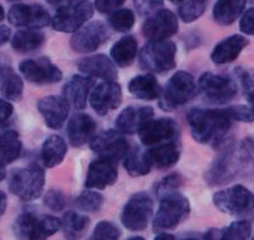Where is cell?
Returning <instances> with one entry per match:
<instances>
[{"label":"cell","mask_w":254,"mask_h":240,"mask_svg":"<svg viewBox=\"0 0 254 240\" xmlns=\"http://www.w3.org/2000/svg\"><path fill=\"white\" fill-rule=\"evenodd\" d=\"M127 240H145L142 237H133V238H130V239Z\"/></svg>","instance_id":"obj_57"},{"label":"cell","mask_w":254,"mask_h":240,"mask_svg":"<svg viewBox=\"0 0 254 240\" xmlns=\"http://www.w3.org/2000/svg\"><path fill=\"white\" fill-rule=\"evenodd\" d=\"M6 210V196L4 192L0 191V217L3 216Z\"/></svg>","instance_id":"obj_51"},{"label":"cell","mask_w":254,"mask_h":240,"mask_svg":"<svg viewBox=\"0 0 254 240\" xmlns=\"http://www.w3.org/2000/svg\"><path fill=\"white\" fill-rule=\"evenodd\" d=\"M137 132L142 144L146 146H156L165 142L176 141L179 135V127L172 119L149 120Z\"/></svg>","instance_id":"obj_14"},{"label":"cell","mask_w":254,"mask_h":240,"mask_svg":"<svg viewBox=\"0 0 254 240\" xmlns=\"http://www.w3.org/2000/svg\"><path fill=\"white\" fill-rule=\"evenodd\" d=\"M197 87L205 99L215 104L228 103L238 93V87L234 80L212 72H203Z\"/></svg>","instance_id":"obj_11"},{"label":"cell","mask_w":254,"mask_h":240,"mask_svg":"<svg viewBox=\"0 0 254 240\" xmlns=\"http://www.w3.org/2000/svg\"><path fill=\"white\" fill-rule=\"evenodd\" d=\"M137 55V41L133 36L120 38L111 49V58L116 65L121 67L130 66Z\"/></svg>","instance_id":"obj_32"},{"label":"cell","mask_w":254,"mask_h":240,"mask_svg":"<svg viewBox=\"0 0 254 240\" xmlns=\"http://www.w3.org/2000/svg\"><path fill=\"white\" fill-rule=\"evenodd\" d=\"M0 92L6 101L18 102L23 94V80L13 70L10 61L0 55Z\"/></svg>","instance_id":"obj_23"},{"label":"cell","mask_w":254,"mask_h":240,"mask_svg":"<svg viewBox=\"0 0 254 240\" xmlns=\"http://www.w3.org/2000/svg\"><path fill=\"white\" fill-rule=\"evenodd\" d=\"M8 20L14 27L37 29L51 23V17L38 4H15L9 10Z\"/></svg>","instance_id":"obj_16"},{"label":"cell","mask_w":254,"mask_h":240,"mask_svg":"<svg viewBox=\"0 0 254 240\" xmlns=\"http://www.w3.org/2000/svg\"><path fill=\"white\" fill-rule=\"evenodd\" d=\"M37 108L44 117L45 123L52 130H59L66 121L70 104L64 97L49 96L38 101Z\"/></svg>","instance_id":"obj_20"},{"label":"cell","mask_w":254,"mask_h":240,"mask_svg":"<svg viewBox=\"0 0 254 240\" xmlns=\"http://www.w3.org/2000/svg\"><path fill=\"white\" fill-rule=\"evenodd\" d=\"M126 0H95V9L102 14H108V13L115 12L116 9L120 8Z\"/></svg>","instance_id":"obj_46"},{"label":"cell","mask_w":254,"mask_h":240,"mask_svg":"<svg viewBox=\"0 0 254 240\" xmlns=\"http://www.w3.org/2000/svg\"><path fill=\"white\" fill-rule=\"evenodd\" d=\"M117 178H119V171L115 160L98 158L89 164L87 178H85V187L104 189L108 185L115 184Z\"/></svg>","instance_id":"obj_19"},{"label":"cell","mask_w":254,"mask_h":240,"mask_svg":"<svg viewBox=\"0 0 254 240\" xmlns=\"http://www.w3.org/2000/svg\"><path fill=\"white\" fill-rule=\"evenodd\" d=\"M151 167L159 169H168L177 164L181 158V148L177 141L156 145L145 151Z\"/></svg>","instance_id":"obj_27"},{"label":"cell","mask_w":254,"mask_h":240,"mask_svg":"<svg viewBox=\"0 0 254 240\" xmlns=\"http://www.w3.org/2000/svg\"><path fill=\"white\" fill-rule=\"evenodd\" d=\"M95 83L90 76L74 75L64 87V98L76 110H84Z\"/></svg>","instance_id":"obj_24"},{"label":"cell","mask_w":254,"mask_h":240,"mask_svg":"<svg viewBox=\"0 0 254 240\" xmlns=\"http://www.w3.org/2000/svg\"><path fill=\"white\" fill-rule=\"evenodd\" d=\"M128 92L135 98L144 99V101H154L158 99L162 89L159 87V83L153 74H144L137 75L130 81L128 84Z\"/></svg>","instance_id":"obj_29"},{"label":"cell","mask_w":254,"mask_h":240,"mask_svg":"<svg viewBox=\"0 0 254 240\" xmlns=\"http://www.w3.org/2000/svg\"><path fill=\"white\" fill-rule=\"evenodd\" d=\"M169 1H171V3H173V4H182L185 0H169Z\"/></svg>","instance_id":"obj_56"},{"label":"cell","mask_w":254,"mask_h":240,"mask_svg":"<svg viewBox=\"0 0 254 240\" xmlns=\"http://www.w3.org/2000/svg\"><path fill=\"white\" fill-rule=\"evenodd\" d=\"M120 235H121V232L115 224L110 221H101L95 226L92 238L98 240H119Z\"/></svg>","instance_id":"obj_40"},{"label":"cell","mask_w":254,"mask_h":240,"mask_svg":"<svg viewBox=\"0 0 254 240\" xmlns=\"http://www.w3.org/2000/svg\"><path fill=\"white\" fill-rule=\"evenodd\" d=\"M214 203L224 214L247 216L254 211V193L244 185L235 184L216 192Z\"/></svg>","instance_id":"obj_9"},{"label":"cell","mask_w":254,"mask_h":240,"mask_svg":"<svg viewBox=\"0 0 254 240\" xmlns=\"http://www.w3.org/2000/svg\"><path fill=\"white\" fill-rule=\"evenodd\" d=\"M231 121H240V122H254V113L247 106H231V107L225 108Z\"/></svg>","instance_id":"obj_42"},{"label":"cell","mask_w":254,"mask_h":240,"mask_svg":"<svg viewBox=\"0 0 254 240\" xmlns=\"http://www.w3.org/2000/svg\"><path fill=\"white\" fill-rule=\"evenodd\" d=\"M60 228L61 220L58 217L24 211L15 220L14 234L18 240H47Z\"/></svg>","instance_id":"obj_4"},{"label":"cell","mask_w":254,"mask_h":240,"mask_svg":"<svg viewBox=\"0 0 254 240\" xmlns=\"http://www.w3.org/2000/svg\"><path fill=\"white\" fill-rule=\"evenodd\" d=\"M249 45V40H247L242 35H233L222 40L216 45L211 54V60L217 65L230 64L239 58L242 51Z\"/></svg>","instance_id":"obj_26"},{"label":"cell","mask_w":254,"mask_h":240,"mask_svg":"<svg viewBox=\"0 0 254 240\" xmlns=\"http://www.w3.org/2000/svg\"><path fill=\"white\" fill-rule=\"evenodd\" d=\"M8 1H18V0H8Z\"/></svg>","instance_id":"obj_59"},{"label":"cell","mask_w":254,"mask_h":240,"mask_svg":"<svg viewBox=\"0 0 254 240\" xmlns=\"http://www.w3.org/2000/svg\"><path fill=\"white\" fill-rule=\"evenodd\" d=\"M198 94L196 80L190 72L177 71L159 96V106L164 111H173L185 106Z\"/></svg>","instance_id":"obj_3"},{"label":"cell","mask_w":254,"mask_h":240,"mask_svg":"<svg viewBox=\"0 0 254 240\" xmlns=\"http://www.w3.org/2000/svg\"><path fill=\"white\" fill-rule=\"evenodd\" d=\"M182 240H198V239H193V238H187V239H182Z\"/></svg>","instance_id":"obj_58"},{"label":"cell","mask_w":254,"mask_h":240,"mask_svg":"<svg viewBox=\"0 0 254 240\" xmlns=\"http://www.w3.org/2000/svg\"><path fill=\"white\" fill-rule=\"evenodd\" d=\"M6 176V169H5V165L0 164V182L5 178Z\"/></svg>","instance_id":"obj_53"},{"label":"cell","mask_w":254,"mask_h":240,"mask_svg":"<svg viewBox=\"0 0 254 240\" xmlns=\"http://www.w3.org/2000/svg\"><path fill=\"white\" fill-rule=\"evenodd\" d=\"M242 146L248 151L249 154H254V135L253 136H248L243 140Z\"/></svg>","instance_id":"obj_50"},{"label":"cell","mask_w":254,"mask_h":240,"mask_svg":"<svg viewBox=\"0 0 254 240\" xmlns=\"http://www.w3.org/2000/svg\"><path fill=\"white\" fill-rule=\"evenodd\" d=\"M103 196L99 192L84 191L80 196L76 198L75 205L79 210L85 212H97L101 210L103 205Z\"/></svg>","instance_id":"obj_39"},{"label":"cell","mask_w":254,"mask_h":240,"mask_svg":"<svg viewBox=\"0 0 254 240\" xmlns=\"http://www.w3.org/2000/svg\"><path fill=\"white\" fill-rule=\"evenodd\" d=\"M22 153L19 133L14 130L4 131L0 135V164L8 165L18 159Z\"/></svg>","instance_id":"obj_33"},{"label":"cell","mask_w":254,"mask_h":240,"mask_svg":"<svg viewBox=\"0 0 254 240\" xmlns=\"http://www.w3.org/2000/svg\"><path fill=\"white\" fill-rule=\"evenodd\" d=\"M239 28L243 33L249 36H254V6L249 8L240 19Z\"/></svg>","instance_id":"obj_47"},{"label":"cell","mask_w":254,"mask_h":240,"mask_svg":"<svg viewBox=\"0 0 254 240\" xmlns=\"http://www.w3.org/2000/svg\"><path fill=\"white\" fill-rule=\"evenodd\" d=\"M44 203L46 207H49L52 211H63L65 206H66V197L61 191L51 189L45 196Z\"/></svg>","instance_id":"obj_41"},{"label":"cell","mask_w":254,"mask_h":240,"mask_svg":"<svg viewBox=\"0 0 254 240\" xmlns=\"http://www.w3.org/2000/svg\"><path fill=\"white\" fill-rule=\"evenodd\" d=\"M5 18V12H4V8L0 5V22Z\"/></svg>","instance_id":"obj_55"},{"label":"cell","mask_w":254,"mask_h":240,"mask_svg":"<svg viewBox=\"0 0 254 240\" xmlns=\"http://www.w3.org/2000/svg\"><path fill=\"white\" fill-rule=\"evenodd\" d=\"M242 172H254V160L249 158L248 151L243 146L239 149L231 146L211 164L205 178L210 185L224 184Z\"/></svg>","instance_id":"obj_2"},{"label":"cell","mask_w":254,"mask_h":240,"mask_svg":"<svg viewBox=\"0 0 254 240\" xmlns=\"http://www.w3.org/2000/svg\"><path fill=\"white\" fill-rule=\"evenodd\" d=\"M252 234V224L247 220L231 223L224 229H211L206 233L205 240H249Z\"/></svg>","instance_id":"obj_31"},{"label":"cell","mask_w":254,"mask_h":240,"mask_svg":"<svg viewBox=\"0 0 254 240\" xmlns=\"http://www.w3.org/2000/svg\"><path fill=\"white\" fill-rule=\"evenodd\" d=\"M10 40V28L6 26H0V47Z\"/></svg>","instance_id":"obj_48"},{"label":"cell","mask_w":254,"mask_h":240,"mask_svg":"<svg viewBox=\"0 0 254 240\" xmlns=\"http://www.w3.org/2000/svg\"><path fill=\"white\" fill-rule=\"evenodd\" d=\"M67 145L59 135H52L45 140L41 150V160L46 168H54L66 156Z\"/></svg>","instance_id":"obj_30"},{"label":"cell","mask_w":254,"mask_h":240,"mask_svg":"<svg viewBox=\"0 0 254 240\" xmlns=\"http://www.w3.org/2000/svg\"><path fill=\"white\" fill-rule=\"evenodd\" d=\"M121 102L122 90L117 81H103L94 85L90 93V106L99 116H106L110 111L119 108Z\"/></svg>","instance_id":"obj_18"},{"label":"cell","mask_w":254,"mask_h":240,"mask_svg":"<svg viewBox=\"0 0 254 240\" xmlns=\"http://www.w3.org/2000/svg\"><path fill=\"white\" fill-rule=\"evenodd\" d=\"M201 1H203V3H206V1H207V0H201Z\"/></svg>","instance_id":"obj_60"},{"label":"cell","mask_w":254,"mask_h":240,"mask_svg":"<svg viewBox=\"0 0 254 240\" xmlns=\"http://www.w3.org/2000/svg\"><path fill=\"white\" fill-rule=\"evenodd\" d=\"M13 115H14V107L6 99L0 98V128L6 127L12 122Z\"/></svg>","instance_id":"obj_44"},{"label":"cell","mask_w":254,"mask_h":240,"mask_svg":"<svg viewBox=\"0 0 254 240\" xmlns=\"http://www.w3.org/2000/svg\"><path fill=\"white\" fill-rule=\"evenodd\" d=\"M179 184H181V177L178 174H172V176L165 177L164 180H160L159 184L156 185V194L160 197L165 193L176 191Z\"/></svg>","instance_id":"obj_43"},{"label":"cell","mask_w":254,"mask_h":240,"mask_svg":"<svg viewBox=\"0 0 254 240\" xmlns=\"http://www.w3.org/2000/svg\"><path fill=\"white\" fill-rule=\"evenodd\" d=\"M89 217L85 215L78 214L74 211H67L64 215L63 220H61V228L64 229L65 235L70 239H78L84 232L87 230L89 226Z\"/></svg>","instance_id":"obj_35"},{"label":"cell","mask_w":254,"mask_h":240,"mask_svg":"<svg viewBox=\"0 0 254 240\" xmlns=\"http://www.w3.org/2000/svg\"><path fill=\"white\" fill-rule=\"evenodd\" d=\"M108 23L111 28L117 32H128L135 24V14L131 9H119L112 12L108 18Z\"/></svg>","instance_id":"obj_37"},{"label":"cell","mask_w":254,"mask_h":240,"mask_svg":"<svg viewBox=\"0 0 254 240\" xmlns=\"http://www.w3.org/2000/svg\"><path fill=\"white\" fill-rule=\"evenodd\" d=\"M190 201L179 192L173 191L160 196V205L154 219L155 232L172 230L185 221L190 215Z\"/></svg>","instance_id":"obj_5"},{"label":"cell","mask_w":254,"mask_h":240,"mask_svg":"<svg viewBox=\"0 0 254 240\" xmlns=\"http://www.w3.org/2000/svg\"><path fill=\"white\" fill-rule=\"evenodd\" d=\"M19 71L32 84H54L63 79L61 70L47 58L23 60L19 64Z\"/></svg>","instance_id":"obj_12"},{"label":"cell","mask_w":254,"mask_h":240,"mask_svg":"<svg viewBox=\"0 0 254 240\" xmlns=\"http://www.w3.org/2000/svg\"><path fill=\"white\" fill-rule=\"evenodd\" d=\"M247 0H217L214 5L212 15L216 23L230 26L243 14Z\"/></svg>","instance_id":"obj_28"},{"label":"cell","mask_w":254,"mask_h":240,"mask_svg":"<svg viewBox=\"0 0 254 240\" xmlns=\"http://www.w3.org/2000/svg\"><path fill=\"white\" fill-rule=\"evenodd\" d=\"M154 212L151 197L145 192H137L128 198L121 215L122 225L132 232L147 228Z\"/></svg>","instance_id":"obj_10"},{"label":"cell","mask_w":254,"mask_h":240,"mask_svg":"<svg viewBox=\"0 0 254 240\" xmlns=\"http://www.w3.org/2000/svg\"><path fill=\"white\" fill-rule=\"evenodd\" d=\"M125 169L127 173L132 177H142L150 173L151 165L146 158L145 151L140 149H135L133 151H128L125 156Z\"/></svg>","instance_id":"obj_36"},{"label":"cell","mask_w":254,"mask_h":240,"mask_svg":"<svg viewBox=\"0 0 254 240\" xmlns=\"http://www.w3.org/2000/svg\"><path fill=\"white\" fill-rule=\"evenodd\" d=\"M154 111L151 107H130L125 108L116 120V128L121 133H132L137 132L142 124L146 121L153 119Z\"/></svg>","instance_id":"obj_25"},{"label":"cell","mask_w":254,"mask_h":240,"mask_svg":"<svg viewBox=\"0 0 254 240\" xmlns=\"http://www.w3.org/2000/svg\"><path fill=\"white\" fill-rule=\"evenodd\" d=\"M176 55L177 47L172 41H149L140 51L139 64L141 69L163 74L176 67Z\"/></svg>","instance_id":"obj_6"},{"label":"cell","mask_w":254,"mask_h":240,"mask_svg":"<svg viewBox=\"0 0 254 240\" xmlns=\"http://www.w3.org/2000/svg\"><path fill=\"white\" fill-rule=\"evenodd\" d=\"M79 70L90 78H99L106 81H115L119 78L115 62L103 54L83 59L79 62Z\"/></svg>","instance_id":"obj_21"},{"label":"cell","mask_w":254,"mask_h":240,"mask_svg":"<svg viewBox=\"0 0 254 240\" xmlns=\"http://www.w3.org/2000/svg\"><path fill=\"white\" fill-rule=\"evenodd\" d=\"M192 137L199 144L217 148L228 136L231 128V119L226 110L193 108L187 115Z\"/></svg>","instance_id":"obj_1"},{"label":"cell","mask_w":254,"mask_h":240,"mask_svg":"<svg viewBox=\"0 0 254 240\" xmlns=\"http://www.w3.org/2000/svg\"><path fill=\"white\" fill-rule=\"evenodd\" d=\"M90 149L99 158H106L117 162L128 153V142L120 131L108 130L94 136L90 141Z\"/></svg>","instance_id":"obj_17"},{"label":"cell","mask_w":254,"mask_h":240,"mask_svg":"<svg viewBox=\"0 0 254 240\" xmlns=\"http://www.w3.org/2000/svg\"><path fill=\"white\" fill-rule=\"evenodd\" d=\"M252 240H254V237H253V239H252Z\"/></svg>","instance_id":"obj_62"},{"label":"cell","mask_w":254,"mask_h":240,"mask_svg":"<svg viewBox=\"0 0 254 240\" xmlns=\"http://www.w3.org/2000/svg\"><path fill=\"white\" fill-rule=\"evenodd\" d=\"M94 8L89 0H69L59 6L55 15L51 18V26L55 31L64 33L76 32L85 26L93 17Z\"/></svg>","instance_id":"obj_7"},{"label":"cell","mask_w":254,"mask_h":240,"mask_svg":"<svg viewBox=\"0 0 254 240\" xmlns=\"http://www.w3.org/2000/svg\"><path fill=\"white\" fill-rule=\"evenodd\" d=\"M108 38H110V29L107 24L99 20H94L74 32V36L70 40V45L75 51L89 54L99 49Z\"/></svg>","instance_id":"obj_13"},{"label":"cell","mask_w":254,"mask_h":240,"mask_svg":"<svg viewBox=\"0 0 254 240\" xmlns=\"http://www.w3.org/2000/svg\"><path fill=\"white\" fill-rule=\"evenodd\" d=\"M90 240H98V239H95V238H92V239H90Z\"/></svg>","instance_id":"obj_61"},{"label":"cell","mask_w":254,"mask_h":240,"mask_svg":"<svg viewBox=\"0 0 254 240\" xmlns=\"http://www.w3.org/2000/svg\"><path fill=\"white\" fill-rule=\"evenodd\" d=\"M178 18L168 9H159L142 24V35L150 41H163L178 32Z\"/></svg>","instance_id":"obj_15"},{"label":"cell","mask_w":254,"mask_h":240,"mask_svg":"<svg viewBox=\"0 0 254 240\" xmlns=\"http://www.w3.org/2000/svg\"><path fill=\"white\" fill-rule=\"evenodd\" d=\"M45 42V35L38 29H19L12 38V47L18 52H31L40 49Z\"/></svg>","instance_id":"obj_34"},{"label":"cell","mask_w":254,"mask_h":240,"mask_svg":"<svg viewBox=\"0 0 254 240\" xmlns=\"http://www.w3.org/2000/svg\"><path fill=\"white\" fill-rule=\"evenodd\" d=\"M243 92H244V96H246L247 101L249 103V108L254 113V84L252 87L247 88L246 90H243Z\"/></svg>","instance_id":"obj_49"},{"label":"cell","mask_w":254,"mask_h":240,"mask_svg":"<svg viewBox=\"0 0 254 240\" xmlns=\"http://www.w3.org/2000/svg\"><path fill=\"white\" fill-rule=\"evenodd\" d=\"M154 240H176L172 234H168V233H162V234H158Z\"/></svg>","instance_id":"obj_52"},{"label":"cell","mask_w":254,"mask_h":240,"mask_svg":"<svg viewBox=\"0 0 254 240\" xmlns=\"http://www.w3.org/2000/svg\"><path fill=\"white\" fill-rule=\"evenodd\" d=\"M45 187L44 169L33 164L13 171L9 180V191L23 201L37 200Z\"/></svg>","instance_id":"obj_8"},{"label":"cell","mask_w":254,"mask_h":240,"mask_svg":"<svg viewBox=\"0 0 254 240\" xmlns=\"http://www.w3.org/2000/svg\"><path fill=\"white\" fill-rule=\"evenodd\" d=\"M206 8V3L201 0H188L183 1L178 9L179 18L185 22V23H192L196 19H198L203 14Z\"/></svg>","instance_id":"obj_38"},{"label":"cell","mask_w":254,"mask_h":240,"mask_svg":"<svg viewBox=\"0 0 254 240\" xmlns=\"http://www.w3.org/2000/svg\"><path fill=\"white\" fill-rule=\"evenodd\" d=\"M46 1L49 4H51V5H59V4H61L65 0H46Z\"/></svg>","instance_id":"obj_54"},{"label":"cell","mask_w":254,"mask_h":240,"mask_svg":"<svg viewBox=\"0 0 254 240\" xmlns=\"http://www.w3.org/2000/svg\"><path fill=\"white\" fill-rule=\"evenodd\" d=\"M140 14H150L163 5V0H133Z\"/></svg>","instance_id":"obj_45"},{"label":"cell","mask_w":254,"mask_h":240,"mask_svg":"<svg viewBox=\"0 0 254 240\" xmlns=\"http://www.w3.org/2000/svg\"><path fill=\"white\" fill-rule=\"evenodd\" d=\"M97 123L87 113H78L67 123V139L75 148L92 141L95 136Z\"/></svg>","instance_id":"obj_22"}]
</instances>
